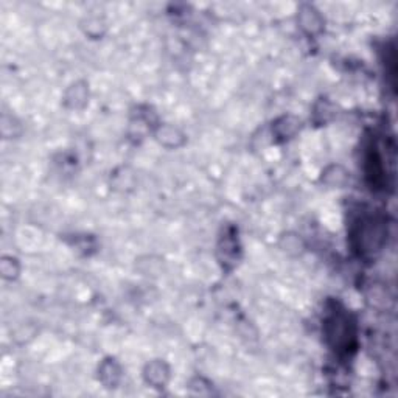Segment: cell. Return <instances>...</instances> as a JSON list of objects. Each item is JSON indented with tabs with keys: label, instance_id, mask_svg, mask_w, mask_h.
<instances>
[{
	"label": "cell",
	"instance_id": "17",
	"mask_svg": "<svg viewBox=\"0 0 398 398\" xmlns=\"http://www.w3.org/2000/svg\"><path fill=\"white\" fill-rule=\"evenodd\" d=\"M22 134V126L18 120L4 114L2 117V136L4 139H18Z\"/></svg>",
	"mask_w": 398,
	"mask_h": 398
},
{
	"label": "cell",
	"instance_id": "3",
	"mask_svg": "<svg viewBox=\"0 0 398 398\" xmlns=\"http://www.w3.org/2000/svg\"><path fill=\"white\" fill-rule=\"evenodd\" d=\"M296 22L300 31L308 38L321 36L324 30H326V18H324L321 10H318V8L311 4H302L299 6Z\"/></svg>",
	"mask_w": 398,
	"mask_h": 398
},
{
	"label": "cell",
	"instance_id": "16",
	"mask_svg": "<svg viewBox=\"0 0 398 398\" xmlns=\"http://www.w3.org/2000/svg\"><path fill=\"white\" fill-rule=\"evenodd\" d=\"M391 300V296L385 287L375 285L372 287L367 292V302L375 308H387V302Z\"/></svg>",
	"mask_w": 398,
	"mask_h": 398
},
{
	"label": "cell",
	"instance_id": "2",
	"mask_svg": "<svg viewBox=\"0 0 398 398\" xmlns=\"http://www.w3.org/2000/svg\"><path fill=\"white\" fill-rule=\"evenodd\" d=\"M324 335L333 350L348 352L355 344V322L344 311H335L324 324Z\"/></svg>",
	"mask_w": 398,
	"mask_h": 398
},
{
	"label": "cell",
	"instance_id": "11",
	"mask_svg": "<svg viewBox=\"0 0 398 398\" xmlns=\"http://www.w3.org/2000/svg\"><path fill=\"white\" fill-rule=\"evenodd\" d=\"M277 246L283 254L292 257V258L302 257L306 253V248H308L305 238L294 231L282 232L279 241H277Z\"/></svg>",
	"mask_w": 398,
	"mask_h": 398
},
{
	"label": "cell",
	"instance_id": "1",
	"mask_svg": "<svg viewBox=\"0 0 398 398\" xmlns=\"http://www.w3.org/2000/svg\"><path fill=\"white\" fill-rule=\"evenodd\" d=\"M353 246L364 257L375 255L386 246L387 223L381 216H363L352 231Z\"/></svg>",
	"mask_w": 398,
	"mask_h": 398
},
{
	"label": "cell",
	"instance_id": "18",
	"mask_svg": "<svg viewBox=\"0 0 398 398\" xmlns=\"http://www.w3.org/2000/svg\"><path fill=\"white\" fill-rule=\"evenodd\" d=\"M212 383L204 377H193L189 381V389L194 394H199V395H209L212 394Z\"/></svg>",
	"mask_w": 398,
	"mask_h": 398
},
{
	"label": "cell",
	"instance_id": "13",
	"mask_svg": "<svg viewBox=\"0 0 398 398\" xmlns=\"http://www.w3.org/2000/svg\"><path fill=\"white\" fill-rule=\"evenodd\" d=\"M336 117V106L327 99H321L313 106V121L316 125H327Z\"/></svg>",
	"mask_w": 398,
	"mask_h": 398
},
{
	"label": "cell",
	"instance_id": "12",
	"mask_svg": "<svg viewBox=\"0 0 398 398\" xmlns=\"http://www.w3.org/2000/svg\"><path fill=\"white\" fill-rule=\"evenodd\" d=\"M81 30L84 31L87 38L103 39V36L108 33V22L103 16L99 14L87 16V18L81 22Z\"/></svg>",
	"mask_w": 398,
	"mask_h": 398
},
{
	"label": "cell",
	"instance_id": "8",
	"mask_svg": "<svg viewBox=\"0 0 398 398\" xmlns=\"http://www.w3.org/2000/svg\"><path fill=\"white\" fill-rule=\"evenodd\" d=\"M96 378H99L100 385L108 389V391H114L117 389L123 380V369L121 364L114 358V356H106L96 369Z\"/></svg>",
	"mask_w": 398,
	"mask_h": 398
},
{
	"label": "cell",
	"instance_id": "9",
	"mask_svg": "<svg viewBox=\"0 0 398 398\" xmlns=\"http://www.w3.org/2000/svg\"><path fill=\"white\" fill-rule=\"evenodd\" d=\"M350 172L341 164H330L322 170L319 182L326 185L327 189H346L350 184Z\"/></svg>",
	"mask_w": 398,
	"mask_h": 398
},
{
	"label": "cell",
	"instance_id": "5",
	"mask_svg": "<svg viewBox=\"0 0 398 398\" xmlns=\"http://www.w3.org/2000/svg\"><path fill=\"white\" fill-rule=\"evenodd\" d=\"M142 378L143 383L148 387L162 391V389L168 386L170 380H172V367H170V364L165 360H151L143 365Z\"/></svg>",
	"mask_w": 398,
	"mask_h": 398
},
{
	"label": "cell",
	"instance_id": "19",
	"mask_svg": "<svg viewBox=\"0 0 398 398\" xmlns=\"http://www.w3.org/2000/svg\"><path fill=\"white\" fill-rule=\"evenodd\" d=\"M232 249H237V241H235L233 238H229V237H224V241H223V253H224V260L227 262V260H237V250H232Z\"/></svg>",
	"mask_w": 398,
	"mask_h": 398
},
{
	"label": "cell",
	"instance_id": "15",
	"mask_svg": "<svg viewBox=\"0 0 398 398\" xmlns=\"http://www.w3.org/2000/svg\"><path fill=\"white\" fill-rule=\"evenodd\" d=\"M137 270L143 275H159L162 272V260L153 255H146L143 258H139Z\"/></svg>",
	"mask_w": 398,
	"mask_h": 398
},
{
	"label": "cell",
	"instance_id": "14",
	"mask_svg": "<svg viewBox=\"0 0 398 398\" xmlns=\"http://www.w3.org/2000/svg\"><path fill=\"white\" fill-rule=\"evenodd\" d=\"M22 271L21 262L13 255H4L2 262H0V272H2V277L6 282H14L19 279Z\"/></svg>",
	"mask_w": 398,
	"mask_h": 398
},
{
	"label": "cell",
	"instance_id": "7",
	"mask_svg": "<svg viewBox=\"0 0 398 398\" xmlns=\"http://www.w3.org/2000/svg\"><path fill=\"white\" fill-rule=\"evenodd\" d=\"M153 139L167 150H179L187 143V134L184 129L173 123H159L153 129Z\"/></svg>",
	"mask_w": 398,
	"mask_h": 398
},
{
	"label": "cell",
	"instance_id": "4",
	"mask_svg": "<svg viewBox=\"0 0 398 398\" xmlns=\"http://www.w3.org/2000/svg\"><path fill=\"white\" fill-rule=\"evenodd\" d=\"M304 121L294 114H283V116L275 118L270 125L271 139L275 143H285L294 139V137L302 131Z\"/></svg>",
	"mask_w": 398,
	"mask_h": 398
},
{
	"label": "cell",
	"instance_id": "10",
	"mask_svg": "<svg viewBox=\"0 0 398 398\" xmlns=\"http://www.w3.org/2000/svg\"><path fill=\"white\" fill-rule=\"evenodd\" d=\"M111 189L118 193H131L137 187V175L129 165H120L111 173Z\"/></svg>",
	"mask_w": 398,
	"mask_h": 398
},
{
	"label": "cell",
	"instance_id": "6",
	"mask_svg": "<svg viewBox=\"0 0 398 398\" xmlns=\"http://www.w3.org/2000/svg\"><path fill=\"white\" fill-rule=\"evenodd\" d=\"M91 101V86L86 79L70 83L62 94V106L70 111H83Z\"/></svg>",
	"mask_w": 398,
	"mask_h": 398
}]
</instances>
